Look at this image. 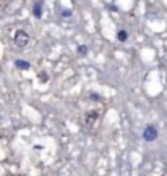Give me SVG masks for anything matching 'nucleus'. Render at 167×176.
I'll return each instance as SVG.
<instances>
[{
	"mask_svg": "<svg viewBox=\"0 0 167 176\" xmlns=\"http://www.w3.org/2000/svg\"><path fill=\"white\" fill-rule=\"evenodd\" d=\"M60 15H62L63 18H70V16H71V10H68V8H62V10H60Z\"/></svg>",
	"mask_w": 167,
	"mask_h": 176,
	"instance_id": "nucleus-7",
	"label": "nucleus"
},
{
	"mask_svg": "<svg viewBox=\"0 0 167 176\" xmlns=\"http://www.w3.org/2000/svg\"><path fill=\"white\" fill-rule=\"evenodd\" d=\"M117 39H118L120 42H125L127 39H128V32L123 31V29H122V31H118V32H117Z\"/></svg>",
	"mask_w": 167,
	"mask_h": 176,
	"instance_id": "nucleus-5",
	"label": "nucleus"
},
{
	"mask_svg": "<svg viewBox=\"0 0 167 176\" xmlns=\"http://www.w3.org/2000/svg\"><path fill=\"white\" fill-rule=\"evenodd\" d=\"M96 118H98V113H96V111H89V113H86V123L91 124Z\"/></svg>",
	"mask_w": 167,
	"mask_h": 176,
	"instance_id": "nucleus-6",
	"label": "nucleus"
},
{
	"mask_svg": "<svg viewBox=\"0 0 167 176\" xmlns=\"http://www.w3.org/2000/svg\"><path fill=\"white\" fill-rule=\"evenodd\" d=\"M89 99H91V100H101V97H99V95H96V94H91V95H89Z\"/></svg>",
	"mask_w": 167,
	"mask_h": 176,
	"instance_id": "nucleus-9",
	"label": "nucleus"
},
{
	"mask_svg": "<svg viewBox=\"0 0 167 176\" xmlns=\"http://www.w3.org/2000/svg\"><path fill=\"white\" fill-rule=\"evenodd\" d=\"M78 52H80V55H84V53L88 52V48L84 47V45H80V47H78Z\"/></svg>",
	"mask_w": 167,
	"mask_h": 176,
	"instance_id": "nucleus-8",
	"label": "nucleus"
},
{
	"mask_svg": "<svg viewBox=\"0 0 167 176\" xmlns=\"http://www.w3.org/2000/svg\"><path fill=\"white\" fill-rule=\"evenodd\" d=\"M39 78L42 79V83H45V79H47V74H45V73H41V74H39Z\"/></svg>",
	"mask_w": 167,
	"mask_h": 176,
	"instance_id": "nucleus-10",
	"label": "nucleus"
},
{
	"mask_svg": "<svg viewBox=\"0 0 167 176\" xmlns=\"http://www.w3.org/2000/svg\"><path fill=\"white\" fill-rule=\"evenodd\" d=\"M157 136H159L157 128L153 126V124H148L146 128H144V131H143V139H144L146 142H154L157 139Z\"/></svg>",
	"mask_w": 167,
	"mask_h": 176,
	"instance_id": "nucleus-1",
	"label": "nucleus"
},
{
	"mask_svg": "<svg viewBox=\"0 0 167 176\" xmlns=\"http://www.w3.org/2000/svg\"><path fill=\"white\" fill-rule=\"evenodd\" d=\"M15 66L20 68V69H29V68H31V63L25 62V60H16V62H15Z\"/></svg>",
	"mask_w": 167,
	"mask_h": 176,
	"instance_id": "nucleus-3",
	"label": "nucleus"
},
{
	"mask_svg": "<svg viewBox=\"0 0 167 176\" xmlns=\"http://www.w3.org/2000/svg\"><path fill=\"white\" fill-rule=\"evenodd\" d=\"M29 42V34L26 31H23V29H20V31H16V34H15V44L18 45V47H26Z\"/></svg>",
	"mask_w": 167,
	"mask_h": 176,
	"instance_id": "nucleus-2",
	"label": "nucleus"
},
{
	"mask_svg": "<svg viewBox=\"0 0 167 176\" xmlns=\"http://www.w3.org/2000/svg\"><path fill=\"white\" fill-rule=\"evenodd\" d=\"M33 13H34L36 18H42V5L39 4H34V8H33Z\"/></svg>",
	"mask_w": 167,
	"mask_h": 176,
	"instance_id": "nucleus-4",
	"label": "nucleus"
}]
</instances>
